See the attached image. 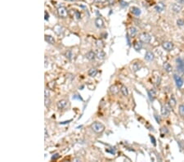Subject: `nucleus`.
Masks as SVG:
<instances>
[{"instance_id":"obj_1","label":"nucleus","mask_w":184,"mask_h":162,"mask_svg":"<svg viewBox=\"0 0 184 162\" xmlns=\"http://www.w3.org/2000/svg\"><path fill=\"white\" fill-rule=\"evenodd\" d=\"M91 129H93V132H95L97 134H99V133H102L104 130H105V126H104L103 124H102L100 122H94L92 124Z\"/></svg>"},{"instance_id":"obj_2","label":"nucleus","mask_w":184,"mask_h":162,"mask_svg":"<svg viewBox=\"0 0 184 162\" xmlns=\"http://www.w3.org/2000/svg\"><path fill=\"white\" fill-rule=\"evenodd\" d=\"M176 64H177V71L182 74H184V60L181 57H177Z\"/></svg>"},{"instance_id":"obj_3","label":"nucleus","mask_w":184,"mask_h":162,"mask_svg":"<svg viewBox=\"0 0 184 162\" xmlns=\"http://www.w3.org/2000/svg\"><path fill=\"white\" fill-rule=\"evenodd\" d=\"M140 40L142 41L143 43H149L151 40V36L148 33L143 32V33H142L140 34Z\"/></svg>"},{"instance_id":"obj_4","label":"nucleus","mask_w":184,"mask_h":162,"mask_svg":"<svg viewBox=\"0 0 184 162\" xmlns=\"http://www.w3.org/2000/svg\"><path fill=\"white\" fill-rule=\"evenodd\" d=\"M162 47L164 49V50H166V51H172L174 49V43H172V42H169V41H165L162 43Z\"/></svg>"},{"instance_id":"obj_5","label":"nucleus","mask_w":184,"mask_h":162,"mask_svg":"<svg viewBox=\"0 0 184 162\" xmlns=\"http://www.w3.org/2000/svg\"><path fill=\"white\" fill-rule=\"evenodd\" d=\"M174 80H175V83H176V85L177 88H182L183 84H184V81H183V79L177 76V74H174Z\"/></svg>"},{"instance_id":"obj_6","label":"nucleus","mask_w":184,"mask_h":162,"mask_svg":"<svg viewBox=\"0 0 184 162\" xmlns=\"http://www.w3.org/2000/svg\"><path fill=\"white\" fill-rule=\"evenodd\" d=\"M58 15L61 18H66L67 17V10L65 7H59L57 8Z\"/></svg>"},{"instance_id":"obj_7","label":"nucleus","mask_w":184,"mask_h":162,"mask_svg":"<svg viewBox=\"0 0 184 162\" xmlns=\"http://www.w3.org/2000/svg\"><path fill=\"white\" fill-rule=\"evenodd\" d=\"M182 5H181L179 3H174L173 5H172V10H173V11L175 12V13H179V12L182 11Z\"/></svg>"},{"instance_id":"obj_8","label":"nucleus","mask_w":184,"mask_h":162,"mask_svg":"<svg viewBox=\"0 0 184 162\" xmlns=\"http://www.w3.org/2000/svg\"><path fill=\"white\" fill-rule=\"evenodd\" d=\"M85 57L89 61H93V60L95 59V57H96V53L93 52V51H92V50L88 51L87 53L85 54Z\"/></svg>"},{"instance_id":"obj_9","label":"nucleus","mask_w":184,"mask_h":162,"mask_svg":"<svg viewBox=\"0 0 184 162\" xmlns=\"http://www.w3.org/2000/svg\"><path fill=\"white\" fill-rule=\"evenodd\" d=\"M96 57H97V59L103 60L104 58H105V57H106V53H105V52H104L103 50L100 49V50H97L96 52Z\"/></svg>"},{"instance_id":"obj_10","label":"nucleus","mask_w":184,"mask_h":162,"mask_svg":"<svg viewBox=\"0 0 184 162\" xmlns=\"http://www.w3.org/2000/svg\"><path fill=\"white\" fill-rule=\"evenodd\" d=\"M95 26L97 27V28H102L104 26V21L102 19L101 17H97L96 18V20H95Z\"/></svg>"},{"instance_id":"obj_11","label":"nucleus","mask_w":184,"mask_h":162,"mask_svg":"<svg viewBox=\"0 0 184 162\" xmlns=\"http://www.w3.org/2000/svg\"><path fill=\"white\" fill-rule=\"evenodd\" d=\"M161 115L164 117H167L169 115V113H170V111H169V109L167 108L166 106H163V107H161Z\"/></svg>"},{"instance_id":"obj_12","label":"nucleus","mask_w":184,"mask_h":162,"mask_svg":"<svg viewBox=\"0 0 184 162\" xmlns=\"http://www.w3.org/2000/svg\"><path fill=\"white\" fill-rule=\"evenodd\" d=\"M165 8V5L163 3H159L155 6V9L157 12H161L164 10Z\"/></svg>"},{"instance_id":"obj_13","label":"nucleus","mask_w":184,"mask_h":162,"mask_svg":"<svg viewBox=\"0 0 184 162\" xmlns=\"http://www.w3.org/2000/svg\"><path fill=\"white\" fill-rule=\"evenodd\" d=\"M154 57H155V56L154 54H153L150 51H147L145 54V59L147 61H151L154 60Z\"/></svg>"},{"instance_id":"obj_14","label":"nucleus","mask_w":184,"mask_h":162,"mask_svg":"<svg viewBox=\"0 0 184 162\" xmlns=\"http://www.w3.org/2000/svg\"><path fill=\"white\" fill-rule=\"evenodd\" d=\"M147 94H148L149 99L152 102L155 99L156 96V92L154 89H151V90H147Z\"/></svg>"},{"instance_id":"obj_15","label":"nucleus","mask_w":184,"mask_h":162,"mask_svg":"<svg viewBox=\"0 0 184 162\" xmlns=\"http://www.w3.org/2000/svg\"><path fill=\"white\" fill-rule=\"evenodd\" d=\"M143 48V43H142V41H136L134 42L133 43V48L135 49L136 51H140L141 49Z\"/></svg>"},{"instance_id":"obj_16","label":"nucleus","mask_w":184,"mask_h":162,"mask_svg":"<svg viewBox=\"0 0 184 162\" xmlns=\"http://www.w3.org/2000/svg\"><path fill=\"white\" fill-rule=\"evenodd\" d=\"M66 104H67V102H66V100H64V99H62V100L58 101L57 106L58 109L61 110V109H64V108L66 107Z\"/></svg>"},{"instance_id":"obj_17","label":"nucleus","mask_w":184,"mask_h":162,"mask_svg":"<svg viewBox=\"0 0 184 162\" xmlns=\"http://www.w3.org/2000/svg\"><path fill=\"white\" fill-rule=\"evenodd\" d=\"M141 68H142V64H141V62H135V63H133L132 66V69L134 72L138 71L139 70H141Z\"/></svg>"},{"instance_id":"obj_18","label":"nucleus","mask_w":184,"mask_h":162,"mask_svg":"<svg viewBox=\"0 0 184 162\" xmlns=\"http://www.w3.org/2000/svg\"><path fill=\"white\" fill-rule=\"evenodd\" d=\"M163 67H164V71L166 72H168V73H170V72L173 71V66H172L169 63H168V62H165V63H164Z\"/></svg>"},{"instance_id":"obj_19","label":"nucleus","mask_w":184,"mask_h":162,"mask_svg":"<svg viewBox=\"0 0 184 162\" xmlns=\"http://www.w3.org/2000/svg\"><path fill=\"white\" fill-rule=\"evenodd\" d=\"M131 12H132L133 15L137 16H140L141 13H142V11H141V9L138 8H137V7H133V8H131Z\"/></svg>"},{"instance_id":"obj_20","label":"nucleus","mask_w":184,"mask_h":162,"mask_svg":"<svg viewBox=\"0 0 184 162\" xmlns=\"http://www.w3.org/2000/svg\"><path fill=\"white\" fill-rule=\"evenodd\" d=\"M137 32H138V30L135 27L132 26V27H130L129 29H128V35L131 36V37H134L135 35L137 34Z\"/></svg>"},{"instance_id":"obj_21","label":"nucleus","mask_w":184,"mask_h":162,"mask_svg":"<svg viewBox=\"0 0 184 162\" xmlns=\"http://www.w3.org/2000/svg\"><path fill=\"white\" fill-rule=\"evenodd\" d=\"M45 41L48 42L49 44H54L55 39L51 35H45Z\"/></svg>"},{"instance_id":"obj_22","label":"nucleus","mask_w":184,"mask_h":162,"mask_svg":"<svg viewBox=\"0 0 184 162\" xmlns=\"http://www.w3.org/2000/svg\"><path fill=\"white\" fill-rule=\"evenodd\" d=\"M177 104V102H176V99L174 96H172L169 100V105L170 106V107H174Z\"/></svg>"},{"instance_id":"obj_23","label":"nucleus","mask_w":184,"mask_h":162,"mask_svg":"<svg viewBox=\"0 0 184 162\" xmlns=\"http://www.w3.org/2000/svg\"><path fill=\"white\" fill-rule=\"evenodd\" d=\"M88 76H91V77H94L96 74H97V70L95 69V68H92V69H90L88 72Z\"/></svg>"},{"instance_id":"obj_24","label":"nucleus","mask_w":184,"mask_h":162,"mask_svg":"<svg viewBox=\"0 0 184 162\" xmlns=\"http://www.w3.org/2000/svg\"><path fill=\"white\" fill-rule=\"evenodd\" d=\"M120 91H121L122 94L124 95V96L127 97V96L128 95V89L126 88V86H122L121 89H120Z\"/></svg>"},{"instance_id":"obj_25","label":"nucleus","mask_w":184,"mask_h":162,"mask_svg":"<svg viewBox=\"0 0 184 162\" xmlns=\"http://www.w3.org/2000/svg\"><path fill=\"white\" fill-rule=\"evenodd\" d=\"M179 111L180 115L184 118V104H181L179 106Z\"/></svg>"},{"instance_id":"obj_26","label":"nucleus","mask_w":184,"mask_h":162,"mask_svg":"<svg viewBox=\"0 0 184 162\" xmlns=\"http://www.w3.org/2000/svg\"><path fill=\"white\" fill-rule=\"evenodd\" d=\"M110 92L113 93V94H116V93H117L118 91H119V89H118V88H117V86H115V85H113V86L110 87Z\"/></svg>"},{"instance_id":"obj_27","label":"nucleus","mask_w":184,"mask_h":162,"mask_svg":"<svg viewBox=\"0 0 184 162\" xmlns=\"http://www.w3.org/2000/svg\"><path fill=\"white\" fill-rule=\"evenodd\" d=\"M169 133V130L166 127H162L161 129V137H164L166 134Z\"/></svg>"},{"instance_id":"obj_28","label":"nucleus","mask_w":184,"mask_h":162,"mask_svg":"<svg viewBox=\"0 0 184 162\" xmlns=\"http://www.w3.org/2000/svg\"><path fill=\"white\" fill-rule=\"evenodd\" d=\"M66 58L67 59H69V60H71L72 59V57H73V53H72V52L70 51V50H69V51H67L66 53Z\"/></svg>"},{"instance_id":"obj_29","label":"nucleus","mask_w":184,"mask_h":162,"mask_svg":"<svg viewBox=\"0 0 184 162\" xmlns=\"http://www.w3.org/2000/svg\"><path fill=\"white\" fill-rule=\"evenodd\" d=\"M96 44H97V46L98 48H103L104 46H105V44H104L103 41H102V40H97Z\"/></svg>"},{"instance_id":"obj_30","label":"nucleus","mask_w":184,"mask_h":162,"mask_svg":"<svg viewBox=\"0 0 184 162\" xmlns=\"http://www.w3.org/2000/svg\"><path fill=\"white\" fill-rule=\"evenodd\" d=\"M108 1L109 0H93V3H105Z\"/></svg>"},{"instance_id":"obj_31","label":"nucleus","mask_w":184,"mask_h":162,"mask_svg":"<svg viewBox=\"0 0 184 162\" xmlns=\"http://www.w3.org/2000/svg\"><path fill=\"white\" fill-rule=\"evenodd\" d=\"M177 25L179 26H182L183 25H184V21L182 19H179L177 21Z\"/></svg>"},{"instance_id":"obj_32","label":"nucleus","mask_w":184,"mask_h":162,"mask_svg":"<svg viewBox=\"0 0 184 162\" xmlns=\"http://www.w3.org/2000/svg\"><path fill=\"white\" fill-rule=\"evenodd\" d=\"M150 138H151V142L153 143V145H154V146H156V138H154V137L151 136V135H150Z\"/></svg>"},{"instance_id":"obj_33","label":"nucleus","mask_w":184,"mask_h":162,"mask_svg":"<svg viewBox=\"0 0 184 162\" xmlns=\"http://www.w3.org/2000/svg\"><path fill=\"white\" fill-rule=\"evenodd\" d=\"M75 16L77 17V19H80V18H81L80 12H79L78 11H75Z\"/></svg>"},{"instance_id":"obj_34","label":"nucleus","mask_w":184,"mask_h":162,"mask_svg":"<svg viewBox=\"0 0 184 162\" xmlns=\"http://www.w3.org/2000/svg\"><path fill=\"white\" fill-rule=\"evenodd\" d=\"M59 157H60V155L58 154V153H56V154H54L52 157V160H57V158H59Z\"/></svg>"},{"instance_id":"obj_35","label":"nucleus","mask_w":184,"mask_h":162,"mask_svg":"<svg viewBox=\"0 0 184 162\" xmlns=\"http://www.w3.org/2000/svg\"><path fill=\"white\" fill-rule=\"evenodd\" d=\"M73 99H79V100H81L83 101V98L79 96V95H75V96H73Z\"/></svg>"},{"instance_id":"obj_36","label":"nucleus","mask_w":184,"mask_h":162,"mask_svg":"<svg viewBox=\"0 0 184 162\" xmlns=\"http://www.w3.org/2000/svg\"><path fill=\"white\" fill-rule=\"evenodd\" d=\"M49 103H50V101H49V99H47V97H45V106H46V107L49 105Z\"/></svg>"},{"instance_id":"obj_37","label":"nucleus","mask_w":184,"mask_h":162,"mask_svg":"<svg viewBox=\"0 0 184 162\" xmlns=\"http://www.w3.org/2000/svg\"><path fill=\"white\" fill-rule=\"evenodd\" d=\"M155 118H156V120L157 123H159V122H161V118L158 117V115H155Z\"/></svg>"},{"instance_id":"obj_38","label":"nucleus","mask_w":184,"mask_h":162,"mask_svg":"<svg viewBox=\"0 0 184 162\" xmlns=\"http://www.w3.org/2000/svg\"><path fill=\"white\" fill-rule=\"evenodd\" d=\"M71 121V120H69L67 121H64V122H60V124H69Z\"/></svg>"},{"instance_id":"obj_39","label":"nucleus","mask_w":184,"mask_h":162,"mask_svg":"<svg viewBox=\"0 0 184 162\" xmlns=\"http://www.w3.org/2000/svg\"><path fill=\"white\" fill-rule=\"evenodd\" d=\"M126 39H127V42H128V44L130 45V39H129V37H128V34L126 35Z\"/></svg>"},{"instance_id":"obj_40","label":"nucleus","mask_w":184,"mask_h":162,"mask_svg":"<svg viewBox=\"0 0 184 162\" xmlns=\"http://www.w3.org/2000/svg\"><path fill=\"white\" fill-rule=\"evenodd\" d=\"M177 3H180L181 5H184V0H176Z\"/></svg>"},{"instance_id":"obj_41","label":"nucleus","mask_w":184,"mask_h":162,"mask_svg":"<svg viewBox=\"0 0 184 162\" xmlns=\"http://www.w3.org/2000/svg\"><path fill=\"white\" fill-rule=\"evenodd\" d=\"M48 18H49V15L47 13V12H45V21H48Z\"/></svg>"},{"instance_id":"obj_42","label":"nucleus","mask_w":184,"mask_h":162,"mask_svg":"<svg viewBox=\"0 0 184 162\" xmlns=\"http://www.w3.org/2000/svg\"><path fill=\"white\" fill-rule=\"evenodd\" d=\"M49 97V92L47 90H45V97Z\"/></svg>"},{"instance_id":"obj_43","label":"nucleus","mask_w":184,"mask_h":162,"mask_svg":"<svg viewBox=\"0 0 184 162\" xmlns=\"http://www.w3.org/2000/svg\"><path fill=\"white\" fill-rule=\"evenodd\" d=\"M159 82H161V78H159V77H158V79H157V82H156V84H157V85H159V84H161V83H159Z\"/></svg>"},{"instance_id":"obj_44","label":"nucleus","mask_w":184,"mask_h":162,"mask_svg":"<svg viewBox=\"0 0 184 162\" xmlns=\"http://www.w3.org/2000/svg\"><path fill=\"white\" fill-rule=\"evenodd\" d=\"M66 1H68V2H76L77 0H66Z\"/></svg>"},{"instance_id":"obj_45","label":"nucleus","mask_w":184,"mask_h":162,"mask_svg":"<svg viewBox=\"0 0 184 162\" xmlns=\"http://www.w3.org/2000/svg\"><path fill=\"white\" fill-rule=\"evenodd\" d=\"M47 136H48V134H47V129H45V138H47Z\"/></svg>"}]
</instances>
